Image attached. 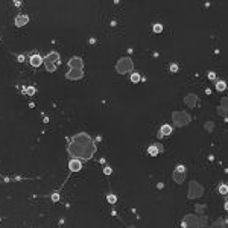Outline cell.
<instances>
[{"mask_svg":"<svg viewBox=\"0 0 228 228\" xmlns=\"http://www.w3.org/2000/svg\"><path fill=\"white\" fill-rule=\"evenodd\" d=\"M67 151L70 154L71 158L87 161L96 154V144L93 143V138L87 132H78L76 136L70 138V143L67 144Z\"/></svg>","mask_w":228,"mask_h":228,"instance_id":"obj_1","label":"cell"},{"mask_svg":"<svg viewBox=\"0 0 228 228\" xmlns=\"http://www.w3.org/2000/svg\"><path fill=\"white\" fill-rule=\"evenodd\" d=\"M116 70L117 73L120 75H125V73H129V71L134 70V63L129 56H123V58H119V61L116 63Z\"/></svg>","mask_w":228,"mask_h":228,"instance_id":"obj_2","label":"cell"},{"mask_svg":"<svg viewBox=\"0 0 228 228\" xmlns=\"http://www.w3.org/2000/svg\"><path fill=\"white\" fill-rule=\"evenodd\" d=\"M172 119H173V123H175L177 126H179V128L189 125L190 120H192L190 114H187L185 111H173V113H172Z\"/></svg>","mask_w":228,"mask_h":228,"instance_id":"obj_3","label":"cell"},{"mask_svg":"<svg viewBox=\"0 0 228 228\" xmlns=\"http://www.w3.org/2000/svg\"><path fill=\"white\" fill-rule=\"evenodd\" d=\"M202 193H204V187H202L199 183L192 181V183L189 184V193H187V198H189V199L199 198V196H202Z\"/></svg>","mask_w":228,"mask_h":228,"instance_id":"obj_4","label":"cell"},{"mask_svg":"<svg viewBox=\"0 0 228 228\" xmlns=\"http://www.w3.org/2000/svg\"><path fill=\"white\" fill-rule=\"evenodd\" d=\"M181 224L184 228H201L199 216H196V214H185Z\"/></svg>","mask_w":228,"mask_h":228,"instance_id":"obj_5","label":"cell"},{"mask_svg":"<svg viewBox=\"0 0 228 228\" xmlns=\"http://www.w3.org/2000/svg\"><path fill=\"white\" fill-rule=\"evenodd\" d=\"M172 178L175 179V183L181 184V183L185 179V167L184 166H177V169H175L173 173H172Z\"/></svg>","mask_w":228,"mask_h":228,"instance_id":"obj_6","label":"cell"},{"mask_svg":"<svg viewBox=\"0 0 228 228\" xmlns=\"http://www.w3.org/2000/svg\"><path fill=\"white\" fill-rule=\"evenodd\" d=\"M69 67H70V69H75V70H82V69H84L82 58H79V56L70 58V59H69Z\"/></svg>","mask_w":228,"mask_h":228,"instance_id":"obj_7","label":"cell"},{"mask_svg":"<svg viewBox=\"0 0 228 228\" xmlns=\"http://www.w3.org/2000/svg\"><path fill=\"white\" fill-rule=\"evenodd\" d=\"M65 78L70 79V81H79V79L84 78V71H82V70H75V69H70V70L67 71Z\"/></svg>","mask_w":228,"mask_h":228,"instance_id":"obj_8","label":"cell"},{"mask_svg":"<svg viewBox=\"0 0 228 228\" xmlns=\"http://www.w3.org/2000/svg\"><path fill=\"white\" fill-rule=\"evenodd\" d=\"M184 103L189 108H195V107H196V103H198V96L193 94V93H189V94L184 97Z\"/></svg>","mask_w":228,"mask_h":228,"instance_id":"obj_9","label":"cell"},{"mask_svg":"<svg viewBox=\"0 0 228 228\" xmlns=\"http://www.w3.org/2000/svg\"><path fill=\"white\" fill-rule=\"evenodd\" d=\"M160 152H163V146H161L160 143H154V144H151L149 148H148V154H149L151 157H157Z\"/></svg>","mask_w":228,"mask_h":228,"instance_id":"obj_10","label":"cell"},{"mask_svg":"<svg viewBox=\"0 0 228 228\" xmlns=\"http://www.w3.org/2000/svg\"><path fill=\"white\" fill-rule=\"evenodd\" d=\"M43 59H44V58H41L40 53H32L30 58H29V63H30L32 67H40V65L43 64Z\"/></svg>","mask_w":228,"mask_h":228,"instance_id":"obj_11","label":"cell"},{"mask_svg":"<svg viewBox=\"0 0 228 228\" xmlns=\"http://www.w3.org/2000/svg\"><path fill=\"white\" fill-rule=\"evenodd\" d=\"M29 22V17L26 14H20L15 17V26L17 28H23V26H26Z\"/></svg>","mask_w":228,"mask_h":228,"instance_id":"obj_12","label":"cell"},{"mask_svg":"<svg viewBox=\"0 0 228 228\" xmlns=\"http://www.w3.org/2000/svg\"><path fill=\"white\" fill-rule=\"evenodd\" d=\"M81 167H82V161H81V160H75V158H71V161L69 163V169H70V172H78V170H81Z\"/></svg>","mask_w":228,"mask_h":228,"instance_id":"obj_13","label":"cell"},{"mask_svg":"<svg viewBox=\"0 0 228 228\" xmlns=\"http://www.w3.org/2000/svg\"><path fill=\"white\" fill-rule=\"evenodd\" d=\"M46 59H49L50 63H53L55 65H58L59 63H61V58H59V53H58V52H55V50H53V52H50L49 55L46 56Z\"/></svg>","mask_w":228,"mask_h":228,"instance_id":"obj_14","label":"cell"},{"mask_svg":"<svg viewBox=\"0 0 228 228\" xmlns=\"http://www.w3.org/2000/svg\"><path fill=\"white\" fill-rule=\"evenodd\" d=\"M217 113L221 114L224 119H227V97H224L221 102V107L217 108Z\"/></svg>","mask_w":228,"mask_h":228,"instance_id":"obj_15","label":"cell"},{"mask_svg":"<svg viewBox=\"0 0 228 228\" xmlns=\"http://www.w3.org/2000/svg\"><path fill=\"white\" fill-rule=\"evenodd\" d=\"M172 131H173V128H172L170 125H169V123H164L163 126H161V129H160V134H161L163 137L164 136H170Z\"/></svg>","mask_w":228,"mask_h":228,"instance_id":"obj_16","label":"cell"},{"mask_svg":"<svg viewBox=\"0 0 228 228\" xmlns=\"http://www.w3.org/2000/svg\"><path fill=\"white\" fill-rule=\"evenodd\" d=\"M43 63L46 64V69H47V71H55V70H56V65L53 64V63H50L49 59H46V58H44Z\"/></svg>","mask_w":228,"mask_h":228,"instance_id":"obj_17","label":"cell"},{"mask_svg":"<svg viewBox=\"0 0 228 228\" xmlns=\"http://www.w3.org/2000/svg\"><path fill=\"white\" fill-rule=\"evenodd\" d=\"M211 228H227V221L225 219H221V221H216L213 224Z\"/></svg>","mask_w":228,"mask_h":228,"instance_id":"obj_18","label":"cell"},{"mask_svg":"<svg viewBox=\"0 0 228 228\" xmlns=\"http://www.w3.org/2000/svg\"><path fill=\"white\" fill-rule=\"evenodd\" d=\"M216 90H217V91H225V90H227L225 81H217V82H216Z\"/></svg>","mask_w":228,"mask_h":228,"instance_id":"obj_19","label":"cell"},{"mask_svg":"<svg viewBox=\"0 0 228 228\" xmlns=\"http://www.w3.org/2000/svg\"><path fill=\"white\" fill-rule=\"evenodd\" d=\"M140 81H142V76H140V73H137V71L131 73V82L137 84V82H140Z\"/></svg>","mask_w":228,"mask_h":228,"instance_id":"obj_20","label":"cell"},{"mask_svg":"<svg viewBox=\"0 0 228 228\" xmlns=\"http://www.w3.org/2000/svg\"><path fill=\"white\" fill-rule=\"evenodd\" d=\"M35 91H37V88H35V87H32V85L24 88V93H26L28 96H34V94H35Z\"/></svg>","mask_w":228,"mask_h":228,"instance_id":"obj_21","label":"cell"},{"mask_svg":"<svg viewBox=\"0 0 228 228\" xmlns=\"http://www.w3.org/2000/svg\"><path fill=\"white\" fill-rule=\"evenodd\" d=\"M217 192L221 193V195H227V192H228V185H227V184H221L219 187H217Z\"/></svg>","mask_w":228,"mask_h":228,"instance_id":"obj_22","label":"cell"},{"mask_svg":"<svg viewBox=\"0 0 228 228\" xmlns=\"http://www.w3.org/2000/svg\"><path fill=\"white\" fill-rule=\"evenodd\" d=\"M178 69H179V65L177 64V63H172V64H169V71H170V73H177V71H178Z\"/></svg>","mask_w":228,"mask_h":228,"instance_id":"obj_23","label":"cell"},{"mask_svg":"<svg viewBox=\"0 0 228 228\" xmlns=\"http://www.w3.org/2000/svg\"><path fill=\"white\" fill-rule=\"evenodd\" d=\"M107 199H108V202H110V204H116V202H117V198H116V195H113V193H110V195H108Z\"/></svg>","mask_w":228,"mask_h":228,"instance_id":"obj_24","label":"cell"},{"mask_svg":"<svg viewBox=\"0 0 228 228\" xmlns=\"http://www.w3.org/2000/svg\"><path fill=\"white\" fill-rule=\"evenodd\" d=\"M161 30H163V26H161L160 23H155V24H154V32H155V34H160Z\"/></svg>","mask_w":228,"mask_h":228,"instance_id":"obj_25","label":"cell"},{"mask_svg":"<svg viewBox=\"0 0 228 228\" xmlns=\"http://www.w3.org/2000/svg\"><path fill=\"white\" fill-rule=\"evenodd\" d=\"M103 173H105V175H111V173H113V169H111L110 166H105V167H103Z\"/></svg>","mask_w":228,"mask_h":228,"instance_id":"obj_26","label":"cell"},{"mask_svg":"<svg viewBox=\"0 0 228 228\" xmlns=\"http://www.w3.org/2000/svg\"><path fill=\"white\" fill-rule=\"evenodd\" d=\"M52 201H53V202H58V201H59V193H53V195H52Z\"/></svg>","mask_w":228,"mask_h":228,"instance_id":"obj_27","label":"cell"},{"mask_svg":"<svg viewBox=\"0 0 228 228\" xmlns=\"http://www.w3.org/2000/svg\"><path fill=\"white\" fill-rule=\"evenodd\" d=\"M17 61H18V63H23V61H24V55H18V56H17Z\"/></svg>","mask_w":228,"mask_h":228,"instance_id":"obj_28","label":"cell"},{"mask_svg":"<svg viewBox=\"0 0 228 228\" xmlns=\"http://www.w3.org/2000/svg\"><path fill=\"white\" fill-rule=\"evenodd\" d=\"M208 79H216V75H214L213 71H210V73H208Z\"/></svg>","mask_w":228,"mask_h":228,"instance_id":"obj_29","label":"cell"},{"mask_svg":"<svg viewBox=\"0 0 228 228\" xmlns=\"http://www.w3.org/2000/svg\"><path fill=\"white\" fill-rule=\"evenodd\" d=\"M14 5H15V6H20V5H22V2H18V0H15V2H14Z\"/></svg>","mask_w":228,"mask_h":228,"instance_id":"obj_30","label":"cell"}]
</instances>
